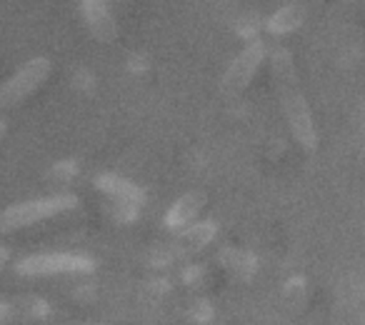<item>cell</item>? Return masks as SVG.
<instances>
[{
	"mask_svg": "<svg viewBox=\"0 0 365 325\" xmlns=\"http://www.w3.org/2000/svg\"><path fill=\"white\" fill-rule=\"evenodd\" d=\"M270 68H273L275 86H278L280 105H283L295 140H298L305 150H315V145H318V133H315V123H313V115H310L308 100H305L303 91H300L298 76H295L293 56L280 48V51L273 53Z\"/></svg>",
	"mask_w": 365,
	"mask_h": 325,
	"instance_id": "cell-1",
	"label": "cell"
},
{
	"mask_svg": "<svg viewBox=\"0 0 365 325\" xmlns=\"http://www.w3.org/2000/svg\"><path fill=\"white\" fill-rule=\"evenodd\" d=\"M76 205H78V198L73 193H61V195H51V198L16 203L0 213V233L28 228V225L38 223V220H46V218H53V215L66 213V210H73Z\"/></svg>",
	"mask_w": 365,
	"mask_h": 325,
	"instance_id": "cell-2",
	"label": "cell"
},
{
	"mask_svg": "<svg viewBox=\"0 0 365 325\" xmlns=\"http://www.w3.org/2000/svg\"><path fill=\"white\" fill-rule=\"evenodd\" d=\"M21 275H58V273H91L96 260L78 253H38L28 255L16 265Z\"/></svg>",
	"mask_w": 365,
	"mask_h": 325,
	"instance_id": "cell-3",
	"label": "cell"
},
{
	"mask_svg": "<svg viewBox=\"0 0 365 325\" xmlns=\"http://www.w3.org/2000/svg\"><path fill=\"white\" fill-rule=\"evenodd\" d=\"M48 76H51V61L48 58H33V61H28L26 66L18 68V73L6 86H0V105L3 108L18 105L28 96H33L38 91V86L48 81Z\"/></svg>",
	"mask_w": 365,
	"mask_h": 325,
	"instance_id": "cell-4",
	"label": "cell"
},
{
	"mask_svg": "<svg viewBox=\"0 0 365 325\" xmlns=\"http://www.w3.org/2000/svg\"><path fill=\"white\" fill-rule=\"evenodd\" d=\"M265 53H268V48H265L263 41H253L248 48H245L243 53H240L238 58H235L233 63H230V68L225 71L223 76V91L225 93H235V91H243L245 86H248L250 81H253L255 71H258V66L263 63Z\"/></svg>",
	"mask_w": 365,
	"mask_h": 325,
	"instance_id": "cell-5",
	"label": "cell"
},
{
	"mask_svg": "<svg viewBox=\"0 0 365 325\" xmlns=\"http://www.w3.org/2000/svg\"><path fill=\"white\" fill-rule=\"evenodd\" d=\"M81 11H83V18H86L88 28H91L98 41H106V43L115 41V36H118L115 21H113L110 11L106 8L103 0H83Z\"/></svg>",
	"mask_w": 365,
	"mask_h": 325,
	"instance_id": "cell-6",
	"label": "cell"
},
{
	"mask_svg": "<svg viewBox=\"0 0 365 325\" xmlns=\"http://www.w3.org/2000/svg\"><path fill=\"white\" fill-rule=\"evenodd\" d=\"M205 205V193H200V190H190V193H185L182 198H178L175 203L170 205V210L165 213V225L168 228H188L190 223H193L195 218H198V213L203 210Z\"/></svg>",
	"mask_w": 365,
	"mask_h": 325,
	"instance_id": "cell-7",
	"label": "cell"
},
{
	"mask_svg": "<svg viewBox=\"0 0 365 325\" xmlns=\"http://www.w3.org/2000/svg\"><path fill=\"white\" fill-rule=\"evenodd\" d=\"M96 188L103 190V193H108V195H113L118 203L138 205V203H143V198H145V195H143V190L138 188L135 183H130L128 178H120V175H115V173L98 175V178H96Z\"/></svg>",
	"mask_w": 365,
	"mask_h": 325,
	"instance_id": "cell-8",
	"label": "cell"
},
{
	"mask_svg": "<svg viewBox=\"0 0 365 325\" xmlns=\"http://www.w3.org/2000/svg\"><path fill=\"white\" fill-rule=\"evenodd\" d=\"M305 21V13L303 8L298 6H285L280 11H275L268 21V31L273 36H285V33H293L295 28H300Z\"/></svg>",
	"mask_w": 365,
	"mask_h": 325,
	"instance_id": "cell-9",
	"label": "cell"
},
{
	"mask_svg": "<svg viewBox=\"0 0 365 325\" xmlns=\"http://www.w3.org/2000/svg\"><path fill=\"white\" fill-rule=\"evenodd\" d=\"M215 233H218V225H215L213 220H200V223H193L182 230L180 243L198 250V248H203V245H208L210 240L215 238Z\"/></svg>",
	"mask_w": 365,
	"mask_h": 325,
	"instance_id": "cell-10",
	"label": "cell"
},
{
	"mask_svg": "<svg viewBox=\"0 0 365 325\" xmlns=\"http://www.w3.org/2000/svg\"><path fill=\"white\" fill-rule=\"evenodd\" d=\"M220 260H223L228 268H233L238 275H245V278L255 270V258L250 253H243V250L225 248L223 253H220Z\"/></svg>",
	"mask_w": 365,
	"mask_h": 325,
	"instance_id": "cell-11",
	"label": "cell"
},
{
	"mask_svg": "<svg viewBox=\"0 0 365 325\" xmlns=\"http://www.w3.org/2000/svg\"><path fill=\"white\" fill-rule=\"evenodd\" d=\"M76 170H78V165H76V160H63V162H56L51 168V178L53 180H71L73 175H76Z\"/></svg>",
	"mask_w": 365,
	"mask_h": 325,
	"instance_id": "cell-12",
	"label": "cell"
},
{
	"mask_svg": "<svg viewBox=\"0 0 365 325\" xmlns=\"http://www.w3.org/2000/svg\"><path fill=\"white\" fill-rule=\"evenodd\" d=\"M113 213H115L118 220L128 223V220H133L138 215V205H133V203H118V200H115V208H113Z\"/></svg>",
	"mask_w": 365,
	"mask_h": 325,
	"instance_id": "cell-13",
	"label": "cell"
},
{
	"mask_svg": "<svg viewBox=\"0 0 365 325\" xmlns=\"http://www.w3.org/2000/svg\"><path fill=\"white\" fill-rule=\"evenodd\" d=\"M258 33V18L255 16H248L238 23V36L240 38H253Z\"/></svg>",
	"mask_w": 365,
	"mask_h": 325,
	"instance_id": "cell-14",
	"label": "cell"
},
{
	"mask_svg": "<svg viewBox=\"0 0 365 325\" xmlns=\"http://www.w3.org/2000/svg\"><path fill=\"white\" fill-rule=\"evenodd\" d=\"M73 83H76V88L78 91H91L93 88V76H91V71H86V68H81V71L76 73V78H73Z\"/></svg>",
	"mask_w": 365,
	"mask_h": 325,
	"instance_id": "cell-15",
	"label": "cell"
},
{
	"mask_svg": "<svg viewBox=\"0 0 365 325\" xmlns=\"http://www.w3.org/2000/svg\"><path fill=\"white\" fill-rule=\"evenodd\" d=\"M128 68H130L133 73H145V61H143L140 56H133L130 61H128Z\"/></svg>",
	"mask_w": 365,
	"mask_h": 325,
	"instance_id": "cell-16",
	"label": "cell"
},
{
	"mask_svg": "<svg viewBox=\"0 0 365 325\" xmlns=\"http://www.w3.org/2000/svg\"><path fill=\"white\" fill-rule=\"evenodd\" d=\"M8 315H11V305H8V303H0V323H3V320H6Z\"/></svg>",
	"mask_w": 365,
	"mask_h": 325,
	"instance_id": "cell-17",
	"label": "cell"
},
{
	"mask_svg": "<svg viewBox=\"0 0 365 325\" xmlns=\"http://www.w3.org/2000/svg\"><path fill=\"white\" fill-rule=\"evenodd\" d=\"M3 133H6V123L0 120V135H3Z\"/></svg>",
	"mask_w": 365,
	"mask_h": 325,
	"instance_id": "cell-18",
	"label": "cell"
}]
</instances>
